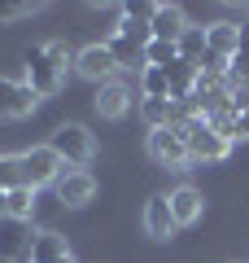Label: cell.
Masks as SVG:
<instances>
[{"label": "cell", "instance_id": "24", "mask_svg": "<svg viewBox=\"0 0 249 263\" xmlns=\"http://www.w3.org/2000/svg\"><path fill=\"white\" fill-rule=\"evenodd\" d=\"M0 219H9V197L0 193Z\"/></svg>", "mask_w": 249, "mask_h": 263}, {"label": "cell", "instance_id": "20", "mask_svg": "<svg viewBox=\"0 0 249 263\" xmlns=\"http://www.w3.org/2000/svg\"><path fill=\"white\" fill-rule=\"evenodd\" d=\"M44 53H48V62H53L57 70H61V75H66V70L74 66V57H79L70 44H66V40H44Z\"/></svg>", "mask_w": 249, "mask_h": 263}, {"label": "cell", "instance_id": "12", "mask_svg": "<svg viewBox=\"0 0 249 263\" xmlns=\"http://www.w3.org/2000/svg\"><path fill=\"white\" fill-rule=\"evenodd\" d=\"M149 27H153V40L179 44V35H184L193 22L184 18V9H179V5H157V9H153V22H149Z\"/></svg>", "mask_w": 249, "mask_h": 263}, {"label": "cell", "instance_id": "19", "mask_svg": "<svg viewBox=\"0 0 249 263\" xmlns=\"http://www.w3.org/2000/svg\"><path fill=\"white\" fill-rule=\"evenodd\" d=\"M144 62L157 66V70H171V66L179 62V44H166V40H153V44L144 48Z\"/></svg>", "mask_w": 249, "mask_h": 263}, {"label": "cell", "instance_id": "8", "mask_svg": "<svg viewBox=\"0 0 249 263\" xmlns=\"http://www.w3.org/2000/svg\"><path fill=\"white\" fill-rule=\"evenodd\" d=\"M140 224H144V233L153 237V241H171L175 237V215H171V197L166 193H153L144 202V211H140Z\"/></svg>", "mask_w": 249, "mask_h": 263}, {"label": "cell", "instance_id": "22", "mask_svg": "<svg viewBox=\"0 0 249 263\" xmlns=\"http://www.w3.org/2000/svg\"><path fill=\"white\" fill-rule=\"evenodd\" d=\"M39 5H31V0H0V22H18V18H31Z\"/></svg>", "mask_w": 249, "mask_h": 263}, {"label": "cell", "instance_id": "21", "mask_svg": "<svg viewBox=\"0 0 249 263\" xmlns=\"http://www.w3.org/2000/svg\"><path fill=\"white\" fill-rule=\"evenodd\" d=\"M13 184H22V176H18V154H0V193H9Z\"/></svg>", "mask_w": 249, "mask_h": 263}, {"label": "cell", "instance_id": "3", "mask_svg": "<svg viewBox=\"0 0 249 263\" xmlns=\"http://www.w3.org/2000/svg\"><path fill=\"white\" fill-rule=\"evenodd\" d=\"M149 158L166 171H184L193 162V149L175 127H157V132H149Z\"/></svg>", "mask_w": 249, "mask_h": 263}, {"label": "cell", "instance_id": "2", "mask_svg": "<svg viewBox=\"0 0 249 263\" xmlns=\"http://www.w3.org/2000/svg\"><path fill=\"white\" fill-rule=\"evenodd\" d=\"M66 162L57 158V149L53 145H31L27 154H18V176H22V184H31V189H44V184H57V180L66 176Z\"/></svg>", "mask_w": 249, "mask_h": 263}, {"label": "cell", "instance_id": "18", "mask_svg": "<svg viewBox=\"0 0 249 263\" xmlns=\"http://www.w3.org/2000/svg\"><path fill=\"white\" fill-rule=\"evenodd\" d=\"M205 48H210V44H205V27H188L184 35H179V57H184V62L197 66L205 57Z\"/></svg>", "mask_w": 249, "mask_h": 263}, {"label": "cell", "instance_id": "25", "mask_svg": "<svg viewBox=\"0 0 249 263\" xmlns=\"http://www.w3.org/2000/svg\"><path fill=\"white\" fill-rule=\"evenodd\" d=\"M57 263H74V254H66V259H57Z\"/></svg>", "mask_w": 249, "mask_h": 263}, {"label": "cell", "instance_id": "9", "mask_svg": "<svg viewBox=\"0 0 249 263\" xmlns=\"http://www.w3.org/2000/svg\"><path fill=\"white\" fill-rule=\"evenodd\" d=\"M31 241H35L31 224H22V219H0V263H18V259L27 263Z\"/></svg>", "mask_w": 249, "mask_h": 263}, {"label": "cell", "instance_id": "14", "mask_svg": "<svg viewBox=\"0 0 249 263\" xmlns=\"http://www.w3.org/2000/svg\"><path fill=\"white\" fill-rule=\"evenodd\" d=\"M66 254H70V246H66L61 233H35L27 263H57V259H66Z\"/></svg>", "mask_w": 249, "mask_h": 263}, {"label": "cell", "instance_id": "7", "mask_svg": "<svg viewBox=\"0 0 249 263\" xmlns=\"http://www.w3.org/2000/svg\"><path fill=\"white\" fill-rule=\"evenodd\" d=\"M53 189H57V202H61V206L79 211V206H88V202L96 197V176H92V171H79V167H70V171H66V176L57 180Z\"/></svg>", "mask_w": 249, "mask_h": 263}, {"label": "cell", "instance_id": "6", "mask_svg": "<svg viewBox=\"0 0 249 263\" xmlns=\"http://www.w3.org/2000/svg\"><path fill=\"white\" fill-rule=\"evenodd\" d=\"M61 79H66V75L48 62L44 44L27 48V84L35 88V97H57V92H61Z\"/></svg>", "mask_w": 249, "mask_h": 263}, {"label": "cell", "instance_id": "23", "mask_svg": "<svg viewBox=\"0 0 249 263\" xmlns=\"http://www.w3.org/2000/svg\"><path fill=\"white\" fill-rule=\"evenodd\" d=\"M236 141H249V114H236Z\"/></svg>", "mask_w": 249, "mask_h": 263}, {"label": "cell", "instance_id": "10", "mask_svg": "<svg viewBox=\"0 0 249 263\" xmlns=\"http://www.w3.org/2000/svg\"><path fill=\"white\" fill-rule=\"evenodd\" d=\"M171 215H175V224L179 228H193L197 219L205 215V197H201V189H193V184H179V189H171Z\"/></svg>", "mask_w": 249, "mask_h": 263}, {"label": "cell", "instance_id": "4", "mask_svg": "<svg viewBox=\"0 0 249 263\" xmlns=\"http://www.w3.org/2000/svg\"><path fill=\"white\" fill-rule=\"evenodd\" d=\"M74 70H79L88 84H114V70H118V62H114L110 44H83L79 57H74Z\"/></svg>", "mask_w": 249, "mask_h": 263}, {"label": "cell", "instance_id": "13", "mask_svg": "<svg viewBox=\"0 0 249 263\" xmlns=\"http://www.w3.org/2000/svg\"><path fill=\"white\" fill-rule=\"evenodd\" d=\"M205 44H210V53H223L236 62L240 53V22H205Z\"/></svg>", "mask_w": 249, "mask_h": 263}, {"label": "cell", "instance_id": "1", "mask_svg": "<svg viewBox=\"0 0 249 263\" xmlns=\"http://www.w3.org/2000/svg\"><path fill=\"white\" fill-rule=\"evenodd\" d=\"M48 145L57 149V158L66 162V167H88V162L96 158V136L83 123H57L53 136H48Z\"/></svg>", "mask_w": 249, "mask_h": 263}, {"label": "cell", "instance_id": "17", "mask_svg": "<svg viewBox=\"0 0 249 263\" xmlns=\"http://www.w3.org/2000/svg\"><path fill=\"white\" fill-rule=\"evenodd\" d=\"M5 197H9V219L31 224V215H35V189H31V184H13Z\"/></svg>", "mask_w": 249, "mask_h": 263}, {"label": "cell", "instance_id": "15", "mask_svg": "<svg viewBox=\"0 0 249 263\" xmlns=\"http://www.w3.org/2000/svg\"><path fill=\"white\" fill-rule=\"evenodd\" d=\"M105 44H110V53H114V62H118V70H144V66H149V62H144V48H140L136 40L118 35V31H114Z\"/></svg>", "mask_w": 249, "mask_h": 263}, {"label": "cell", "instance_id": "11", "mask_svg": "<svg viewBox=\"0 0 249 263\" xmlns=\"http://www.w3.org/2000/svg\"><path fill=\"white\" fill-rule=\"evenodd\" d=\"M131 101H136V92H131L127 84H118V79L96 88V114H101V119H127Z\"/></svg>", "mask_w": 249, "mask_h": 263}, {"label": "cell", "instance_id": "5", "mask_svg": "<svg viewBox=\"0 0 249 263\" xmlns=\"http://www.w3.org/2000/svg\"><path fill=\"white\" fill-rule=\"evenodd\" d=\"M35 105H39V97L27 79L0 75V119H27V114H35Z\"/></svg>", "mask_w": 249, "mask_h": 263}, {"label": "cell", "instance_id": "16", "mask_svg": "<svg viewBox=\"0 0 249 263\" xmlns=\"http://www.w3.org/2000/svg\"><path fill=\"white\" fill-rule=\"evenodd\" d=\"M140 97L144 101H171V75L157 66H144L140 70Z\"/></svg>", "mask_w": 249, "mask_h": 263}]
</instances>
